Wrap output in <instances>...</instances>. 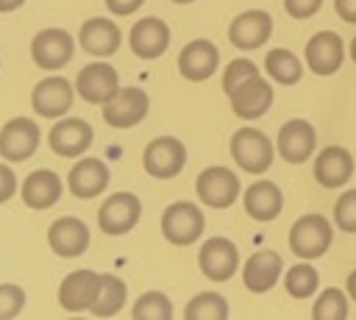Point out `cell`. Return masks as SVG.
<instances>
[{"mask_svg":"<svg viewBox=\"0 0 356 320\" xmlns=\"http://www.w3.org/2000/svg\"><path fill=\"white\" fill-rule=\"evenodd\" d=\"M348 53H350V58H353V64H356V36H353L350 45H348Z\"/></svg>","mask_w":356,"mask_h":320,"instance_id":"cell-43","label":"cell"},{"mask_svg":"<svg viewBox=\"0 0 356 320\" xmlns=\"http://www.w3.org/2000/svg\"><path fill=\"white\" fill-rule=\"evenodd\" d=\"M175 309H172V301L159 292V289H147L136 298L134 309H131V317L134 320H172Z\"/></svg>","mask_w":356,"mask_h":320,"instance_id":"cell-32","label":"cell"},{"mask_svg":"<svg viewBox=\"0 0 356 320\" xmlns=\"http://www.w3.org/2000/svg\"><path fill=\"white\" fill-rule=\"evenodd\" d=\"M334 225L345 234H356V186L345 189L334 203Z\"/></svg>","mask_w":356,"mask_h":320,"instance_id":"cell-35","label":"cell"},{"mask_svg":"<svg viewBox=\"0 0 356 320\" xmlns=\"http://www.w3.org/2000/svg\"><path fill=\"white\" fill-rule=\"evenodd\" d=\"M25 309V289L19 284H0V320H14Z\"/></svg>","mask_w":356,"mask_h":320,"instance_id":"cell-36","label":"cell"},{"mask_svg":"<svg viewBox=\"0 0 356 320\" xmlns=\"http://www.w3.org/2000/svg\"><path fill=\"white\" fill-rule=\"evenodd\" d=\"M284 289L303 301V298H312L317 289H320V273L317 267L309 262V259H300L298 264H292L286 273H284Z\"/></svg>","mask_w":356,"mask_h":320,"instance_id":"cell-30","label":"cell"},{"mask_svg":"<svg viewBox=\"0 0 356 320\" xmlns=\"http://www.w3.org/2000/svg\"><path fill=\"white\" fill-rule=\"evenodd\" d=\"M61 195H64V184H61V178H58L53 170H47V167H39V170L28 173L25 181L19 184V198H22V203H25L28 209H33V211H44V209L56 206Z\"/></svg>","mask_w":356,"mask_h":320,"instance_id":"cell-26","label":"cell"},{"mask_svg":"<svg viewBox=\"0 0 356 320\" xmlns=\"http://www.w3.org/2000/svg\"><path fill=\"white\" fill-rule=\"evenodd\" d=\"M203 231H206L203 209L192 200H175L161 214V234L175 248H186V245L197 242L203 237Z\"/></svg>","mask_w":356,"mask_h":320,"instance_id":"cell-3","label":"cell"},{"mask_svg":"<svg viewBox=\"0 0 356 320\" xmlns=\"http://www.w3.org/2000/svg\"><path fill=\"white\" fill-rule=\"evenodd\" d=\"M42 142V128L31 117H14L0 128V156L8 164L28 161Z\"/></svg>","mask_w":356,"mask_h":320,"instance_id":"cell-10","label":"cell"},{"mask_svg":"<svg viewBox=\"0 0 356 320\" xmlns=\"http://www.w3.org/2000/svg\"><path fill=\"white\" fill-rule=\"evenodd\" d=\"M317 150V131L309 120H286L278 128V139H275V153L286 161V164H303L314 156Z\"/></svg>","mask_w":356,"mask_h":320,"instance_id":"cell-12","label":"cell"},{"mask_svg":"<svg viewBox=\"0 0 356 320\" xmlns=\"http://www.w3.org/2000/svg\"><path fill=\"white\" fill-rule=\"evenodd\" d=\"M75 36L64 28H44L31 39V58L39 70L56 72L67 67L75 56Z\"/></svg>","mask_w":356,"mask_h":320,"instance_id":"cell-6","label":"cell"},{"mask_svg":"<svg viewBox=\"0 0 356 320\" xmlns=\"http://www.w3.org/2000/svg\"><path fill=\"white\" fill-rule=\"evenodd\" d=\"M120 45H122V33L117 22L108 17H89L78 28V47L92 58H108L120 50Z\"/></svg>","mask_w":356,"mask_h":320,"instance_id":"cell-21","label":"cell"},{"mask_svg":"<svg viewBox=\"0 0 356 320\" xmlns=\"http://www.w3.org/2000/svg\"><path fill=\"white\" fill-rule=\"evenodd\" d=\"M17 192H19V181H17L11 164L6 161V164H0V203L11 200Z\"/></svg>","mask_w":356,"mask_h":320,"instance_id":"cell-38","label":"cell"},{"mask_svg":"<svg viewBox=\"0 0 356 320\" xmlns=\"http://www.w3.org/2000/svg\"><path fill=\"white\" fill-rule=\"evenodd\" d=\"M231 159L250 175H264L275 161V142L253 125H242L231 136Z\"/></svg>","mask_w":356,"mask_h":320,"instance_id":"cell-1","label":"cell"},{"mask_svg":"<svg viewBox=\"0 0 356 320\" xmlns=\"http://www.w3.org/2000/svg\"><path fill=\"white\" fill-rule=\"evenodd\" d=\"M111 181V170L103 159H95V156H86V159H78V164L70 167L67 173V189L78 198V200H92L97 198L100 192H106Z\"/></svg>","mask_w":356,"mask_h":320,"instance_id":"cell-23","label":"cell"},{"mask_svg":"<svg viewBox=\"0 0 356 320\" xmlns=\"http://www.w3.org/2000/svg\"><path fill=\"white\" fill-rule=\"evenodd\" d=\"M242 203H245V211H248L250 220L270 223L284 211V192H281V186L275 181L261 178V181H253L245 189Z\"/></svg>","mask_w":356,"mask_h":320,"instance_id":"cell-27","label":"cell"},{"mask_svg":"<svg viewBox=\"0 0 356 320\" xmlns=\"http://www.w3.org/2000/svg\"><path fill=\"white\" fill-rule=\"evenodd\" d=\"M264 72L273 83L278 86H295L300 78H303V64L300 58L286 50V47H273L264 58Z\"/></svg>","mask_w":356,"mask_h":320,"instance_id":"cell-29","label":"cell"},{"mask_svg":"<svg viewBox=\"0 0 356 320\" xmlns=\"http://www.w3.org/2000/svg\"><path fill=\"white\" fill-rule=\"evenodd\" d=\"M278 278H284V259L270 248L250 253L248 262L242 264V284L248 292L264 295L278 284Z\"/></svg>","mask_w":356,"mask_h":320,"instance_id":"cell-20","label":"cell"},{"mask_svg":"<svg viewBox=\"0 0 356 320\" xmlns=\"http://www.w3.org/2000/svg\"><path fill=\"white\" fill-rule=\"evenodd\" d=\"M348 292L339 287H325L312 306V320H345L348 317Z\"/></svg>","mask_w":356,"mask_h":320,"instance_id":"cell-33","label":"cell"},{"mask_svg":"<svg viewBox=\"0 0 356 320\" xmlns=\"http://www.w3.org/2000/svg\"><path fill=\"white\" fill-rule=\"evenodd\" d=\"M186 320H225L228 317V301L220 292H197L186 306H184Z\"/></svg>","mask_w":356,"mask_h":320,"instance_id":"cell-31","label":"cell"},{"mask_svg":"<svg viewBox=\"0 0 356 320\" xmlns=\"http://www.w3.org/2000/svg\"><path fill=\"white\" fill-rule=\"evenodd\" d=\"M303 58H306V67L314 72V75H334L342 61H345V42L339 33L334 31H317L306 47H303Z\"/></svg>","mask_w":356,"mask_h":320,"instance_id":"cell-18","label":"cell"},{"mask_svg":"<svg viewBox=\"0 0 356 320\" xmlns=\"http://www.w3.org/2000/svg\"><path fill=\"white\" fill-rule=\"evenodd\" d=\"M72 103H75V83H70L61 75L42 78L33 86V92H31L33 114L36 117H44V120H58V117L70 114Z\"/></svg>","mask_w":356,"mask_h":320,"instance_id":"cell-11","label":"cell"},{"mask_svg":"<svg viewBox=\"0 0 356 320\" xmlns=\"http://www.w3.org/2000/svg\"><path fill=\"white\" fill-rule=\"evenodd\" d=\"M125 298H128V284L114 273H100V292H97V301L89 312L100 320L114 317V314L122 312Z\"/></svg>","mask_w":356,"mask_h":320,"instance_id":"cell-28","label":"cell"},{"mask_svg":"<svg viewBox=\"0 0 356 320\" xmlns=\"http://www.w3.org/2000/svg\"><path fill=\"white\" fill-rule=\"evenodd\" d=\"M25 0H0V14H8V11H17Z\"/></svg>","mask_w":356,"mask_h":320,"instance_id":"cell-42","label":"cell"},{"mask_svg":"<svg viewBox=\"0 0 356 320\" xmlns=\"http://www.w3.org/2000/svg\"><path fill=\"white\" fill-rule=\"evenodd\" d=\"M337 17L348 25H356V0H334Z\"/></svg>","mask_w":356,"mask_h":320,"instance_id":"cell-40","label":"cell"},{"mask_svg":"<svg viewBox=\"0 0 356 320\" xmlns=\"http://www.w3.org/2000/svg\"><path fill=\"white\" fill-rule=\"evenodd\" d=\"M331 242H334V223L317 211L300 214L289 228V250L298 259L314 262L328 253Z\"/></svg>","mask_w":356,"mask_h":320,"instance_id":"cell-2","label":"cell"},{"mask_svg":"<svg viewBox=\"0 0 356 320\" xmlns=\"http://www.w3.org/2000/svg\"><path fill=\"white\" fill-rule=\"evenodd\" d=\"M253 75H259V67H256L250 58L239 56V58L228 61V64H225V70H222V92H225V95H231L239 83H245V81H248V78H253Z\"/></svg>","mask_w":356,"mask_h":320,"instance_id":"cell-34","label":"cell"},{"mask_svg":"<svg viewBox=\"0 0 356 320\" xmlns=\"http://www.w3.org/2000/svg\"><path fill=\"white\" fill-rule=\"evenodd\" d=\"M284 8L292 19H309L323 8V0H284Z\"/></svg>","mask_w":356,"mask_h":320,"instance_id":"cell-37","label":"cell"},{"mask_svg":"<svg viewBox=\"0 0 356 320\" xmlns=\"http://www.w3.org/2000/svg\"><path fill=\"white\" fill-rule=\"evenodd\" d=\"M270 36H273V14L264 8H248L236 14L228 25V42L242 53L267 45Z\"/></svg>","mask_w":356,"mask_h":320,"instance_id":"cell-14","label":"cell"},{"mask_svg":"<svg viewBox=\"0 0 356 320\" xmlns=\"http://www.w3.org/2000/svg\"><path fill=\"white\" fill-rule=\"evenodd\" d=\"M145 0H106V8L114 14V17H128L134 14L136 8H142Z\"/></svg>","mask_w":356,"mask_h":320,"instance_id":"cell-39","label":"cell"},{"mask_svg":"<svg viewBox=\"0 0 356 320\" xmlns=\"http://www.w3.org/2000/svg\"><path fill=\"white\" fill-rule=\"evenodd\" d=\"M345 292H348V298L356 303V270L348 273V278H345Z\"/></svg>","mask_w":356,"mask_h":320,"instance_id":"cell-41","label":"cell"},{"mask_svg":"<svg viewBox=\"0 0 356 320\" xmlns=\"http://www.w3.org/2000/svg\"><path fill=\"white\" fill-rule=\"evenodd\" d=\"M100 292V273L81 267L61 278L58 284V306L64 312H89Z\"/></svg>","mask_w":356,"mask_h":320,"instance_id":"cell-17","label":"cell"},{"mask_svg":"<svg viewBox=\"0 0 356 320\" xmlns=\"http://www.w3.org/2000/svg\"><path fill=\"white\" fill-rule=\"evenodd\" d=\"M239 178L231 167H222V164H211L206 170L197 173L195 178V192H197V200L209 209H228L234 206V200L239 198Z\"/></svg>","mask_w":356,"mask_h":320,"instance_id":"cell-5","label":"cell"},{"mask_svg":"<svg viewBox=\"0 0 356 320\" xmlns=\"http://www.w3.org/2000/svg\"><path fill=\"white\" fill-rule=\"evenodd\" d=\"M172 3H178V6H186V3H195V0H172Z\"/></svg>","mask_w":356,"mask_h":320,"instance_id":"cell-44","label":"cell"},{"mask_svg":"<svg viewBox=\"0 0 356 320\" xmlns=\"http://www.w3.org/2000/svg\"><path fill=\"white\" fill-rule=\"evenodd\" d=\"M47 245L61 259L83 256L86 248H89V228H86V223L81 217L64 214V217H58V220L50 223V228H47Z\"/></svg>","mask_w":356,"mask_h":320,"instance_id":"cell-24","label":"cell"},{"mask_svg":"<svg viewBox=\"0 0 356 320\" xmlns=\"http://www.w3.org/2000/svg\"><path fill=\"white\" fill-rule=\"evenodd\" d=\"M273 95H275V92H273V81L259 72V75L248 78L245 83H239V86L228 95L231 111H234L239 120H259V117H264V114L270 111Z\"/></svg>","mask_w":356,"mask_h":320,"instance_id":"cell-16","label":"cell"},{"mask_svg":"<svg viewBox=\"0 0 356 320\" xmlns=\"http://www.w3.org/2000/svg\"><path fill=\"white\" fill-rule=\"evenodd\" d=\"M170 39H172L170 25L161 17H142L128 31V47L134 50V56H139L145 61H153L161 53H167Z\"/></svg>","mask_w":356,"mask_h":320,"instance_id":"cell-19","label":"cell"},{"mask_svg":"<svg viewBox=\"0 0 356 320\" xmlns=\"http://www.w3.org/2000/svg\"><path fill=\"white\" fill-rule=\"evenodd\" d=\"M72 83H75V95L92 106H106L122 89L117 70L106 58H97V61H89L86 67H81L78 78Z\"/></svg>","mask_w":356,"mask_h":320,"instance_id":"cell-7","label":"cell"},{"mask_svg":"<svg viewBox=\"0 0 356 320\" xmlns=\"http://www.w3.org/2000/svg\"><path fill=\"white\" fill-rule=\"evenodd\" d=\"M186 159H189L186 145L178 136H156L147 142L142 153V167L150 178L170 181L186 167Z\"/></svg>","mask_w":356,"mask_h":320,"instance_id":"cell-4","label":"cell"},{"mask_svg":"<svg viewBox=\"0 0 356 320\" xmlns=\"http://www.w3.org/2000/svg\"><path fill=\"white\" fill-rule=\"evenodd\" d=\"M95 142V128L81 117H58L47 131V145L61 159H81Z\"/></svg>","mask_w":356,"mask_h":320,"instance_id":"cell-8","label":"cell"},{"mask_svg":"<svg viewBox=\"0 0 356 320\" xmlns=\"http://www.w3.org/2000/svg\"><path fill=\"white\" fill-rule=\"evenodd\" d=\"M356 170L353 153L342 145H325L317 156H314V181L325 189H339L350 181Z\"/></svg>","mask_w":356,"mask_h":320,"instance_id":"cell-25","label":"cell"},{"mask_svg":"<svg viewBox=\"0 0 356 320\" xmlns=\"http://www.w3.org/2000/svg\"><path fill=\"white\" fill-rule=\"evenodd\" d=\"M142 217V200L134 192H114L97 209V228L108 237H122L136 228Z\"/></svg>","mask_w":356,"mask_h":320,"instance_id":"cell-9","label":"cell"},{"mask_svg":"<svg viewBox=\"0 0 356 320\" xmlns=\"http://www.w3.org/2000/svg\"><path fill=\"white\" fill-rule=\"evenodd\" d=\"M197 267L209 281H228L239 270V248L228 237H209L197 250Z\"/></svg>","mask_w":356,"mask_h":320,"instance_id":"cell-13","label":"cell"},{"mask_svg":"<svg viewBox=\"0 0 356 320\" xmlns=\"http://www.w3.org/2000/svg\"><path fill=\"white\" fill-rule=\"evenodd\" d=\"M103 109V120L111 125V128H134V125H139L145 117H147V111H150V97H147V92L145 89H139V86H122L106 106H100Z\"/></svg>","mask_w":356,"mask_h":320,"instance_id":"cell-15","label":"cell"},{"mask_svg":"<svg viewBox=\"0 0 356 320\" xmlns=\"http://www.w3.org/2000/svg\"><path fill=\"white\" fill-rule=\"evenodd\" d=\"M217 67H220V50L211 39H192L178 53V72L192 83L209 81L217 72Z\"/></svg>","mask_w":356,"mask_h":320,"instance_id":"cell-22","label":"cell"}]
</instances>
